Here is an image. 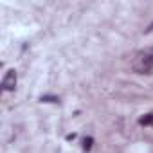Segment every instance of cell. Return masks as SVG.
Wrapping results in <instances>:
<instances>
[{"instance_id": "6da1fadb", "label": "cell", "mask_w": 153, "mask_h": 153, "mask_svg": "<svg viewBox=\"0 0 153 153\" xmlns=\"http://www.w3.org/2000/svg\"><path fill=\"white\" fill-rule=\"evenodd\" d=\"M131 68L137 74H149L153 70V47L139 51L131 59Z\"/></svg>"}, {"instance_id": "7a4b0ae2", "label": "cell", "mask_w": 153, "mask_h": 153, "mask_svg": "<svg viewBox=\"0 0 153 153\" xmlns=\"http://www.w3.org/2000/svg\"><path fill=\"white\" fill-rule=\"evenodd\" d=\"M2 88H4L6 92H13V90L16 88V72H15L13 68L6 72L4 79H2Z\"/></svg>"}, {"instance_id": "3957f363", "label": "cell", "mask_w": 153, "mask_h": 153, "mask_svg": "<svg viewBox=\"0 0 153 153\" xmlns=\"http://www.w3.org/2000/svg\"><path fill=\"white\" fill-rule=\"evenodd\" d=\"M139 124H142V126L153 124V114H146L144 117H140V119H139Z\"/></svg>"}, {"instance_id": "277c9868", "label": "cell", "mask_w": 153, "mask_h": 153, "mask_svg": "<svg viewBox=\"0 0 153 153\" xmlns=\"http://www.w3.org/2000/svg\"><path fill=\"white\" fill-rule=\"evenodd\" d=\"M92 142H94V139H92V137H87V139L83 140V149H85V151H90V149H92Z\"/></svg>"}, {"instance_id": "5b68a950", "label": "cell", "mask_w": 153, "mask_h": 153, "mask_svg": "<svg viewBox=\"0 0 153 153\" xmlns=\"http://www.w3.org/2000/svg\"><path fill=\"white\" fill-rule=\"evenodd\" d=\"M42 101H45V103H58V97H54V96H43Z\"/></svg>"}, {"instance_id": "8992f818", "label": "cell", "mask_w": 153, "mask_h": 153, "mask_svg": "<svg viewBox=\"0 0 153 153\" xmlns=\"http://www.w3.org/2000/svg\"><path fill=\"white\" fill-rule=\"evenodd\" d=\"M151 31H153V22H151V24L148 25V29H146V33H151Z\"/></svg>"}, {"instance_id": "52a82bcc", "label": "cell", "mask_w": 153, "mask_h": 153, "mask_svg": "<svg viewBox=\"0 0 153 153\" xmlns=\"http://www.w3.org/2000/svg\"><path fill=\"white\" fill-rule=\"evenodd\" d=\"M74 137H76V135H74V133H68V135H67V140H72V139H74Z\"/></svg>"}]
</instances>
